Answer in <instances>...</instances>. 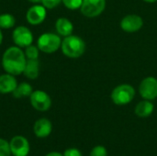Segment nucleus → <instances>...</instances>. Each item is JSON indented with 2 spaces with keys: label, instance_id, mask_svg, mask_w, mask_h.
<instances>
[{
  "label": "nucleus",
  "instance_id": "nucleus-1",
  "mask_svg": "<svg viewBox=\"0 0 157 156\" xmlns=\"http://www.w3.org/2000/svg\"><path fill=\"white\" fill-rule=\"evenodd\" d=\"M27 58L25 52L17 46H12L6 49L2 56V66L6 73L19 75L23 74Z\"/></svg>",
  "mask_w": 157,
  "mask_h": 156
},
{
  "label": "nucleus",
  "instance_id": "nucleus-2",
  "mask_svg": "<svg viewBox=\"0 0 157 156\" xmlns=\"http://www.w3.org/2000/svg\"><path fill=\"white\" fill-rule=\"evenodd\" d=\"M62 52L68 58L76 59L81 57L86 51V42L76 35L64 37L61 45Z\"/></svg>",
  "mask_w": 157,
  "mask_h": 156
},
{
  "label": "nucleus",
  "instance_id": "nucleus-3",
  "mask_svg": "<svg viewBox=\"0 0 157 156\" xmlns=\"http://www.w3.org/2000/svg\"><path fill=\"white\" fill-rule=\"evenodd\" d=\"M134 97L135 89L132 86L128 84H122L116 86L110 94L112 102L117 106H125L131 103Z\"/></svg>",
  "mask_w": 157,
  "mask_h": 156
},
{
  "label": "nucleus",
  "instance_id": "nucleus-4",
  "mask_svg": "<svg viewBox=\"0 0 157 156\" xmlns=\"http://www.w3.org/2000/svg\"><path fill=\"white\" fill-rule=\"evenodd\" d=\"M61 45L62 40L60 35L51 32L41 34L37 40L39 50L44 53H53L61 48Z\"/></svg>",
  "mask_w": 157,
  "mask_h": 156
},
{
  "label": "nucleus",
  "instance_id": "nucleus-5",
  "mask_svg": "<svg viewBox=\"0 0 157 156\" xmlns=\"http://www.w3.org/2000/svg\"><path fill=\"white\" fill-rule=\"evenodd\" d=\"M106 0H83L80 10L86 17H97L106 8Z\"/></svg>",
  "mask_w": 157,
  "mask_h": 156
},
{
  "label": "nucleus",
  "instance_id": "nucleus-6",
  "mask_svg": "<svg viewBox=\"0 0 157 156\" xmlns=\"http://www.w3.org/2000/svg\"><path fill=\"white\" fill-rule=\"evenodd\" d=\"M30 104L38 111H47L52 107V99L51 97L42 90L33 91L29 97Z\"/></svg>",
  "mask_w": 157,
  "mask_h": 156
},
{
  "label": "nucleus",
  "instance_id": "nucleus-7",
  "mask_svg": "<svg viewBox=\"0 0 157 156\" xmlns=\"http://www.w3.org/2000/svg\"><path fill=\"white\" fill-rule=\"evenodd\" d=\"M12 39L17 47L26 48L32 44L33 34L29 28L25 26H18L14 29L12 33Z\"/></svg>",
  "mask_w": 157,
  "mask_h": 156
},
{
  "label": "nucleus",
  "instance_id": "nucleus-8",
  "mask_svg": "<svg viewBox=\"0 0 157 156\" xmlns=\"http://www.w3.org/2000/svg\"><path fill=\"white\" fill-rule=\"evenodd\" d=\"M139 93L144 99L154 100L157 97V79L153 76L145 77L139 86Z\"/></svg>",
  "mask_w": 157,
  "mask_h": 156
},
{
  "label": "nucleus",
  "instance_id": "nucleus-9",
  "mask_svg": "<svg viewBox=\"0 0 157 156\" xmlns=\"http://www.w3.org/2000/svg\"><path fill=\"white\" fill-rule=\"evenodd\" d=\"M9 145L13 156H27L29 153V143L24 136H14L10 140Z\"/></svg>",
  "mask_w": 157,
  "mask_h": 156
},
{
  "label": "nucleus",
  "instance_id": "nucleus-10",
  "mask_svg": "<svg viewBox=\"0 0 157 156\" xmlns=\"http://www.w3.org/2000/svg\"><path fill=\"white\" fill-rule=\"evenodd\" d=\"M144 26V19L136 14L125 16L121 21V28L127 33H134L139 31Z\"/></svg>",
  "mask_w": 157,
  "mask_h": 156
},
{
  "label": "nucleus",
  "instance_id": "nucleus-11",
  "mask_svg": "<svg viewBox=\"0 0 157 156\" xmlns=\"http://www.w3.org/2000/svg\"><path fill=\"white\" fill-rule=\"evenodd\" d=\"M46 15V7L43 5L35 4L27 11L26 18L30 25H40L45 20Z\"/></svg>",
  "mask_w": 157,
  "mask_h": 156
},
{
  "label": "nucleus",
  "instance_id": "nucleus-12",
  "mask_svg": "<svg viewBox=\"0 0 157 156\" xmlns=\"http://www.w3.org/2000/svg\"><path fill=\"white\" fill-rule=\"evenodd\" d=\"M52 131V124L51 120L46 118H41L38 120L33 125V132L36 137L40 139L47 138Z\"/></svg>",
  "mask_w": 157,
  "mask_h": 156
},
{
  "label": "nucleus",
  "instance_id": "nucleus-13",
  "mask_svg": "<svg viewBox=\"0 0 157 156\" xmlns=\"http://www.w3.org/2000/svg\"><path fill=\"white\" fill-rule=\"evenodd\" d=\"M17 86V82L15 75L7 74V73L0 75V93L1 94L13 93Z\"/></svg>",
  "mask_w": 157,
  "mask_h": 156
},
{
  "label": "nucleus",
  "instance_id": "nucleus-14",
  "mask_svg": "<svg viewBox=\"0 0 157 156\" xmlns=\"http://www.w3.org/2000/svg\"><path fill=\"white\" fill-rule=\"evenodd\" d=\"M55 29L60 36L67 37L69 35H72L74 30V25L68 18L60 17L55 22Z\"/></svg>",
  "mask_w": 157,
  "mask_h": 156
},
{
  "label": "nucleus",
  "instance_id": "nucleus-15",
  "mask_svg": "<svg viewBox=\"0 0 157 156\" xmlns=\"http://www.w3.org/2000/svg\"><path fill=\"white\" fill-rule=\"evenodd\" d=\"M40 62L38 59H27L23 74L29 79H36L40 74Z\"/></svg>",
  "mask_w": 157,
  "mask_h": 156
},
{
  "label": "nucleus",
  "instance_id": "nucleus-16",
  "mask_svg": "<svg viewBox=\"0 0 157 156\" xmlns=\"http://www.w3.org/2000/svg\"><path fill=\"white\" fill-rule=\"evenodd\" d=\"M154 109H155V106L151 102V100L144 99L143 101H140L136 105L134 113L139 118H148L153 114Z\"/></svg>",
  "mask_w": 157,
  "mask_h": 156
},
{
  "label": "nucleus",
  "instance_id": "nucleus-17",
  "mask_svg": "<svg viewBox=\"0 0 157 156\" xmlns=\"http://www.w3.org/2000/svg\"><path fill=\"white\" fill-rule=\"evenodd\" d=\"M33 89L31 85H29V83H21V84H17L16 89L13 91L12 95L15 98H25V97H30V95L32 94Z\"/></svg>",
  "mask_w": 157,
  "mask_h": 156
},
{
  "label": "nucleus",
  "instance_id": "nucleus-18",
  "mask_svg": "<svg viewBox=\"0 0 157 156\" xmlns=\"http://www.w3.org/2000/svg\"><path fill=\"white\" fill-rule=\"evenodd\" d=\"M16 23L15 17L9 13L0 15V29H11Z\"/></svg>",
  "mask_w": 157,
  "mask_h": 156
},
{
  "label": "nucleus",
  "instance_id": "nucleus-19",
  "mask_svg": "<svg viewBox=\"0 0 157 156\" xmlns=\"http://www.w3.org/2000/svg\"><path fill=\"white\" fill-rule=\"evenodd\" d=\"M25 55L27 59H38L39 58V54H40V50L38 48V46L35 45H29L28 47L25 48Z\"/></svg>",
  "mask_w": 157,
  "mask_h": 156
},
{
  "label": "nucleus",
  "instance_id": "nucleus-20",
  "mask_svg": "<svg viewBox=\"0 0 157 156\" xmlns=\"http://www.w3.org/2000/svg\"><path fill=\"white\" fill-rule=\"evenodd\" d=\"M65 7L70 10H76L81 7L83 0H62Z\"/></svg>",
  "mask_w": 157,
  "mask_h": 156
},
{
  "label": "nucleus",
  "instance_id": "nucleus-21",
  "mask_svg": "<svg viewBox=\"0 0 157 156\" xmlns=\"http://www.w3.org/2000/svg\"><path fill=\"white\" fill-rule=\"evenodd\" d=\"M10 145L9 143L4 139L0 138V156H10Z\"/></svg>",
  "mask_w": 157,
  "mask_h": 156
},
{
  "label": "nucleus",
  "instance_id": "nucleus-22",
  "mask_svg": "<svg viewBox=\"0 0 157 156\" xmlns=\"http://www.w3.org/2000/svg\"><path fill=\"white\" fill-rule=\"evenodd\" d=\"M90 156H108V151L104 146L98 145L91 150Z\"/></svg>",
  "mask_w": 157,
  "mask_h": 156
},
{
  "label": "nucleus",
  "instance_id": "nucleus-23",
  "mask_svg": "<svg viewBox=\"0 0 157 156\" xmlns=\"http://www.w3.org/2000/svg\"><path fill=\"white\" fill-rule=\"evenodd\" d=\"M62 3V0H41V4L48 9H53Z\"/></svg>",
  "mask_w": 157,
  "mask_h": 156
},
{
  "label": "nucleus",
  "instance_id": "nucleus-24",
  "mask_svg": "<svg viewBox=\"0 0 157 156\" xmlns=\"http://www.w3.org/2000/svg\"><path fill=\"white\" fill-rule=\"evenodd\" d=\"M63 156H82V153L76 148H69L64 151Z\"/></svg>",
  "mask_w": 157,
  "mask_h": 156
},
{
  "label": "nucleus",
  "instance_id": "nucleus-25",
  "mask_svg": "<svg viewBox=\"0 0 157 156\" xmlns=\"http://www.w3.org/2000/svg\"><path fill=\"white\" fill-rule=\"evenodd\" d=\"M45 156H63L62 154L58 153V152H52V153H49L48 154H46Z\"/></svg>",
  "mask_w": 157,
  "mask_h": 156
},
{
  "label": "nucleus",
  "instance_id": "nucleus-26",
  "mask_svg": "<svg viewBox=\"0 0 157 156\" xmlns=\"http://www.w3.org/2000/svg\"><path fill=\"white\" fill-rule=\"evenodd\" d=\"M30 3H32V4H40V3H41V0H29Z\"/></svg>",
  "mask_w": 157,
  "mask_h": 156
},
{
  "label": "nucleus",
  "instance_id": "nucleus-27",
  "mask_svg": "<svg viewBox=\"0 0 157 156\" xmlns=\"http://www.w3.org/2000/svg\"><path fill=\"white\" fill-rule=\"evenodd\" d=\"M143 1H144L145 3H149V4H153V3L157 2V0H143Z\"/></svg>",
  "mask_w": 157,
  "mask_h": 156
},
{
  "label": "nucleus",
  "instance_id": "nucleus-28",
  "mask_svg": "<svg viewBox=\"0 0 157 156\" xmlns=\"http://www.w3.org/2000/svg\"><path fill=\"white\" fill-rule=\"evenodd\" d=\"M2 41H3V33H2V30L0 29V45L2 44Z\"/></svg>",
  "mask_w": 157,
  "mask_h": 156
}]
</instances>
